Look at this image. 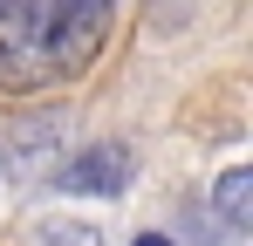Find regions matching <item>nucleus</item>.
<instances>
[{
  "label": "nucleus",
  "instance_id": "f257e3e1",
  "mask_svg": "<svg viewBox=\"0 0 253 246\" xmlns=\"http://www.w3.org/2000/svg\"><path fill=\"white\" fill-rule=\"evenodd\" d=\"M117 0H7L0 7V89L76 82L110 48Z\"/></svg>",
  "mask_w": 253,
  "mask_h": 246
},
{
  "label": "nucleus",
  "instance_id": "f03ea898",
  "mask_svg": "<svg viewBox=\"0 0 253 246\" xmlns=\"http://www.w3.org/2000/svg\"><path fill=\"white\" fill-rule=\"evenodd\" d=\"M62 192H76V199H124L130 192V144H117V137L89 144L83 158L62 171Z\"/></svg>",
  "mask_w": 253,
  "mask_h": 246
},
{
  "label": "nucleus",
  "instance_id": "7ed1b4c3",
  "mask_svg": "<svg viewBox=\"0 0 253 246\" xmlns=\"http://www.w3.org/2000/svg\"><path fill=\"white\" fill-rule=\"evenodd\" d=\"M212 205H219V219H226V226H253V171H247V164H233V171L219 178Z\"/></svg>",
  "mask_w": 253,
  "mask_h": 246
},
{
  "label": "nucleus",
  "instance_id": "20e7f679",
  "mask_svg": "<svg viewBox=\"0 0 253 246\" xmlns=\"http://www.w3.org/2000/svg\"><path fill=\"white\" fill-rule=\"evenodd\" d=\"M42 246H103L89 226H76V219H42V233H35Z\"/></svg>",
  "mask_w": 253,
  "mask_h": 246
},
{
  "label": "nucleus",
  "instance_id": "39448f33",
  "mask_svg": "<svg viewBox=\"0 0 253 246\" xmlns=\"http://www.w3.org/2000/svg\"><path fill=\"white\" fill-rule=\"evenodd\" d=\"M130 246H171V240H165V233H137Z\"/></svg>",
  "mask_w": 253,
  "mask_h": 246
},
{
  "label": "nucleus",
  "instance_id": "423d86ee",
  "mask_svg": "<svg viewBox=\"0 0 253 246\" xmlns=\"http://www.w3.org/2000/svg\"><path fill=\"white\" fill-rule=\"evenodd\" d=\"M0 7H7V0H0Z\"/></svg>",
  "mask_w": 253,
  "mask_h": 246
}]
</instances>
